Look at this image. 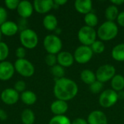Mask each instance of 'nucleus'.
Segmentation results:
<instances>
[{"mask_svg":"<svg viewBox=\"0 0 124 124\" xmlns=\"http://www.w3.org/2000/svg\"><path fill=\"white\" fill-rule=\"evenodd\" d=\"M7 113L1 109H0V120L1 121H4L5 119H7Z\"/></svg>","mask_w":124,"mask_h":124,"instance_id":"nucleus-40","label":"nucleus"},{"mask_svg":"<svg viewBox=\"0 0 124 124\" xmlns=\"http://www.w3.org/2000/svg\"><path fill=\"white\" fill-rule=\"evenodd\" d=\"M97 33L102 41H110L117 36L118 28L114 22L107 20L99 27Z\"/></svg>","mask_w":124,"mask_h":124,"instance_id":"nucleus-2","label":"nucleus"},{"mask_svg":"<svg viewBox=\"0 0 124 124\" xmlns=\"http://www.w3.org/2000/svg\"><path fill=\"white\" fill-rule=\"evenodd\" d=\"M118 14H119L118 8L113 4L108 6L105 9V15L108 21H112V22H113L116 19H117Z\"/></svg>","mask_w":124,"mask_h":124,"instance_id":"nucleus-24","label":"nucleus"},{"mask_svg":"<svg viewBox=\"0 0 124 124\" xmlns=\"http://www.w3.org/2000/svg\"><path fill=\"white\" fill-rule=\"evenodd\" d=\"M7 17V12L6 9L0 7V26L6 22Z\"/></svg>","mask_w":124,"mask_h":124,"instance_id":"nucleus-35","label":"nucleus"},{"mask_svg":"<svg viewBox=\"0 0 124 124\" xmlns=\"http://www.w3.org/2000/svg\"><path fill=\"white\" fill-rule=\"evenodd\" d=\"M97 31L94 28L87 25L82 26L78 32V39L82 45L91 46V45L96 41Z\"/></svg>","mask_w":124,"mask_h":124,"instance_id":"nucleus-3","label":"nucleus"},{"mask_svg":"<svg viewBox=\"0 0 124 124\" xmlns=\"http://www.w3.org/2000/svg\"><path fill=\"white\" fill-rule=\"evenodd\" d=\"M20 97L23 102L28 105H33L37 100L36 94L32 91H24L22 93Z\"/></svg>","mask_w":124,"mask_h":124,"instance_id":"nucleus-23","label":"nucleus"},{"mask_svg":"<svg viewBox=\"0 0 124 124\" xmlns=\"http://www.w3.org/2000/svg\"><path fill=\"white\" fill-rule=\"evenodd\" d=\"M17 12L23 18L29 17L33 11V6L28 1H21L17 8Z\"/></svg>","mask_w":124,"mask_h":124,"instance_id":"nucleus-14","label":"nucleus"},{"mask_svg":"<svg viewBox=\"0 0 124 124\" xmlns=\"http://www.w3.org/2000/svg\"><path fill=\"white\" fill-rule=\"evenodd\" d=\"M49 124H71L70 119L65 116H55L49 121Z\"/></svg>","mask_w":124,"mask_h":124,"instance_id":"nucleus-28","label":"nucleus"},{"mask_svg":"<svg viewBox=\"0 0 124 124\" xmlns=\"http://www.w3.org/2000/svg\"><path fill=\"white\" fill-rule=\"evenodd\" d=\"M1 30H0V41H1Z\"/></svg>","mask_w":124,"mask_h":124,"instance_id":"nucleus-43","label":"nucleus"},{"mask_svg":"<svg viewBox=\"0 0 124 124\" xmlns=\"http://www.w3.org/2000/svg\"><path fill=\"white\" fill-rule=\"evenodd\" d=\"M25 83L23 81H18L15 84V89L17 92H23L25 89Z\"/></svg>","mask_w":124,"mask_h":124,"instance_id":"nucleus-34","label":"nucleus"},{"mask_svg":"<svg viewBox=\"0 0 124 124\" xmlns=\"http://www.w3.org/2000/svg\"><path fill=\"white\" fill-rule=\"evenodd\" d=\"M88 124H108L106 115L100 110H94L87 118Z\"/></svg>","mask_w":124,"mask_h":124,"instance_id":"nucleus-13","label":"nucleus"},{"mask_svg":"<svg viewBox=\"0 0 124 124\" xmlns=\"http://www.w3.org/2000/svg\"><path fill=\"white\" fill-rule=\"evenodd\" d=\"M89 86H89V89H90V91L93 94H98L103 89V84L100 82V81H94L93 84H92Z\"/></svg>","mask_w":124,"mask_h":124,"instance_id":"nucleus-31","label":"nucleus"},{"mask_svg":"<svg viewBox=\"0 0 124 124\" xmlns=\"http://www.w3.org/2000/svg\"><path fill=\"white\" fill-rule=\"evenodd\" d=\"M1 100L7 105H14L19 100V94L15 89H6L1 94Z\"/></svg>","mask_w":124,"mask_h":124,"instance_id":"nucleus-11","label":"nucleus"},{"mask_svg":"<svg viewBox=\"0 0 124 124\" xmlns=\"http://www.w3.org/2000/svg\"><path fill=\"white\" fill-rule=\"evenodd\" d=\"M117 22L119 25L124 27V11L120 12L117 17Z\"/></svg>","mask_w":124,"mask_h":124,"instance_id":"nucleus-37","label":"nucleus"},{"mask_svg":"<svg viewBox=\"0 0 124 124\" xmlns=\"http://www.w3.org/2000/svg\"><path fill=\"white\" fill-rule=\"evenodd\" d=\"M80 77H81V81L84 83H85L86 84H89V85H91L92 84H93L94 81H97L95 73L89 69H85L82 70L81 73Z\"/></svg>","mask_w":124,"mask_h":124,"instance_id":"nucleus-21","label":"nucleus"},{"mask_svg":"<svg viewBox=\"0 0 124 124\" xmlns=\"http://www.w3.org/2000/svg\"><path fill=\"white\" fill-rule=\"evenodd\" d=\"M15 54L18 59H24V57H25V50L24 47H22V46L18 47L16 49Z\"/></svg>","mask_w":124,"mask_h":124,"instance_id":"nucleus-36","label":"nucleus"},{"mask_svg":"<svg viewBox=\"0 0 124 124\" xmlns=\"http://www.w3.org/2000/svg\"><path fill=\"white\" fill-rule=\"evenodd\" d=\"M93 52L90 46L81 45L74 52V60L79 64H85L91 60L93 56Z\"/></svg>","mask_w":124,"mask_h":124,"instance_id":"nucleus-9","label":"nucleus"},{"mask_svg":"<svg viewBox=\"0 0 124 124\" xmlns=\"http://www.w3.org/2000/svg\"><path fill=\"white\" fill-rule=\"evenodd\" d=\"M84 22L86 23V25L89 26L91 28H94L98 24V17L95 13L91 12L85 15Z\"/></svg>","mask_w":124,"mask_h":124,"instance_id":"nucleus-26","label":"nucleus"},{"mask_svg":"<svg viewBox=\"0 0 124 124\" xmlns=\"http://www.w3.org/2000/svg\"><path fill=\"white\" fill-rule=\"evenodd\" d=\"M51 73L55 78H57V79H60V78H64L65 72L63 67H62L60 65H55L54 66L51 68Z\"/></svg>","mask_w":124,"mask_h":124,"instance_id":"nucleus-27","label":"nucleus"},{"mask_svg":"<svg viewBox=\"0 0 124 124\" xmlns=\"http://www.w3.org/2000/svg\"><path fill=\"white\" fill-rule=\"evenodd\" d=\"M78 92L76 83L67 78L57 79L54 86V94L57 100L68 101L73 99Z\"/></svg>","mask_w":124,"mask_h":124,"instance_id":"nucleus-1","label":"nucleus"},{"mask_svg":"<svg viewBox=\"0 0 124 124\" xmlns=\"http://www.w3.org/2000/svg\"><path fill=\"white\" fill-rule=\"evenodd\" d=\"M112 89L117 92L123 91L124 89V77L121 74H116L111 79Z\"/></svg>","mask_w":124,"mask_h":124,"instance_id":"nucleus-20","label":"nucleus"},{"mask_svg":"<svg viewBox=\"0 0 124 124\" xmlns=\"http://www.w3.org/2000/svg\"><path fill=\"white\" fill-rule=\"evenodd\" d=\"M118 100V93L113 89H107L101 93L99 98L100 105L105 108L113 106Z\"/></svg>","mask_w":124,"mask_h":124,"instance_id":"nucleus-8","label":"nucleus"},{"mask_svg":"<svg viewBox=\"0 0 124 124\" xmlns=\"http://www.w3.org/2000/svg\"><path fill=\"white\" fill-rule=\"evenodd\" d=\"M54 3L57 6H61V5H63V4H66L67 1L66 0H54Z\"/></svg>","mask_w":124,"mask_h":124,"instance_id":"nucleus-41","label":"nucleus"},{"mask_svg":"<svg viewBox=\"0 0 124 124\" xmlns=\"http://www.w3.org/2000/svg\"><path fill=\"white\" fill-rule=\"evenodd\" d=\"M20 40L22 45L28 49H33L38 44V36L36 33L29 28L24 29L21 31Z\"/></svg>","mask_w":124,"mask_h":124,"instance_id":"nucleus-5","label":"nucleus"},{"mask_svg":"<svg viewBox=\"0 0 124 124\" xmlns=\"http://www.w3.org/2000/svg\"><path fill=\"white\" fill-rule=\"evenodd\" d=\"M74 6L78 12L86 15L92 9V1L91 0H76Z\"/></svg>","mask_w":124,"mask_h":124,"instance_id":"nucleus-17","label":"nucleus"},{"mask_svg":"<svg viewBox=\"0 0 124 124\" xmlns=\"http://www.w3.org/2000/svg\"><path fill=\"white\" fill-rule=\"evenodd\" d=\"M15 72V67L8 61L0 62V80L7 81L10 79Z\"/></svg>","mask_w":124,"mask_h":124,"instance_id":"nucleus-10","label":"nucleus"},{"mask_svg":"<svg viewBox=\"0 0 124 124\" xmlns=\"http://www.w3.org/2000/svg\"><path fill=\"white\" fill-rule=\"evenodd\" d=\"M110 2L115 6H119L124 3V0H110Z\"/></svg>","mask_w":124,"mask_h":124,"instance_id":"nucleus-39","label":"nucleus"},{"mask_svg":"<svg viewBox=\"0 0 124 124\" xmlns=\"http://www.w3.org/2000/svg\"><path fill=\"white\" fill-rule=\"evenodd\" d=\"M4 3L7 8H9L10 9H15L17 8L20 1H18V0H6L4 1Z\"/></svg>","mask_w":124,"mask_h":124,"instance_id":"nucleus-33","label":"nucleus"},{"mask_svg":"<svg viewBox=\"0 0 124 124\" xmlns=\"http://www.w3.org/2000/svg\"><path fill=\"white\" fill-rule=\"evenodd\" d=\"M57 23L58 22L57 17L53 15H47L43 20V25L44 28L48 31L56 30L57 27Z\"/></svg>","mask_w":124,"mask_h":124,"instance_id":"nucleus-19","label":"nucleus"},{"mask_svg":"<svg viewBox=\"0 0 124 124\" xmlns=\"http://www.w3.org/2000/svg\"><path fill=\"white\" fill-rule=\"evenodd\" d=\"M95 75L97 81L103 84L108 81H111L116 75V68L112 65L105 64L98 68Z\"/></svg>","mask_w":124,"mask_h":124,"instance_id":"nucleus-6","label":"nucleus"},{"mask_svg":"<svg viewBox=\"0 0 124 124\" xmlns=\"http://www.w3.org/2000/svg\"><path fill=\"white\" fill-rule=\"evenodd\" d=\"M51 111L55 116H63L68 109V105L65 101L57 100L51 105Z\"/></svg>","mask_w":124,"mask_h":124,"instance_id":"nucleus-16","label":"nucleus"},{"mask_svg":"<svg viewBox=\"0 0 124 124\" xmlns=\"http://www.w3.org/2000/svg\"><path fill=\"white\" fill-rule=\"evenodd\" d=\"M21 120L23 124H33L35 121V115L30 109H25L21 114Z\"/></svg>","mask_w":124,"mask_h":124,"instance_id":"nucleus-25","label":"nucleus"},{"mask_svg":"<svg viewBox=\"0 0 124 124\" xmlns=\"http://www.w3.org/2000/svg\"><path fill=\"white\" fill-rule=\"evenodd\" d=\"M54 6L52 0H35L33 7L38 13L44 14L50 11Z\"/></svg>","mask_w":124,"mask_h":124,"instance_id":"nucleus-12","label":"nucleus"},{"mask_svg":"<svg viewBox=\"0 0 124 124\" xmlns=\"http://www.w3.org/2000/svg\"><path fill=\"white\" fill-rule=\"evenodd\" d=\"M71 124H88V123L87 121L84 118H76L71 123Z\"/></svg>","mask_w":124,"mask_h":124,"instance_id":"nucleus-38","label":"nucleus"},{"mask_svg":"<svg viewBox=\"0 0 124 124\" xmlns=\"http://www.w3.org/2000/svg\"><path fill=\"white\" fill-rule=\"evenodd\" d=\"M57 62L63 68L71 66L74 62L73 55L69 52H60L57 54Z\"/></svg>","mask_w":124,"mask_h":124,"instance_id":"nucleus-15","label":"nucleus"},{"mask_svg":"<svg viewBox=\"0 0 124 124\" xmlns=\"http://www.w3.org/2000/svg\"><path fill=\"white\" fill-rule=\"evenodd\" d=\"M45 62L47 64V65L50 67H53L56 65L57 62V58L55 56V54H48L45 57Z\"/></svg>","mask_w":124,"mask_h":124,"instance_id":"nucleus-32","label":"nucleus"},{"mask_svg":"<svg viewBox=\"0 0 124 124\" xmlns=\"http://www.w3.org/2000/svg\"><path fill=\"white\" fill-rule=\"evenodd\" d=\"M118 99H121V100H124V92L123 91H121L118 93Z\"/></svg>","mask_w":124,"mask_h":124,"instance_id":"nucleus-42","label":"nucleus"},{"mask_svg":"<svg viewBox=\"0 0 124 124\" xmlns=\"http://www.w3.org/2000/svg\"><path fill=\"white\" fill-rule=\"evenodd\" d=\"M9 54L8 46L4 43L0 41V61H4Z\"/></svg>","mask_w":124,"mask_h":124,"instance_id":"nucleus-30","label":"nucleus"},{"mask_svg":"<svg viewBox=\"0 0 124 124\" xmlns=\"http://www.w3.org/2000/svg\"><path fill=\"white\" fill-rule=\"evenodd\" d=\"M1 33L5 36H14L18 31L17 25L13 21H6L0 26Z\"/></svg>","mask_w":124,"mask_h":124,"instance_id":"nucleus-18","label":"nucleus"},{"mask_svg":"<svg viewBox=\"0 0 124 124\" xmlns=\"http://www.w3.org/2000/svg\"><path fill=\"white\" fill-rule=\"evenodd\" d=\"M44 46L49 54L60 53L62 44L61 39L56 35H48L44 39Z\"/></svg>","mask_w":124,"mask_h":124,"instance_id":"nucleus-4","label":"nucleus"},{"mask_svg":"<svg viewBox=\"0 0 124 124\" xmlns=\"http://www.w3.org/2000/svg\"><path fill=\"white\" fill-rule=\"evenodd\" d=\"M113 58L118 62L124 61V44H119L113 47L111 52Z\"/></svg>","mask_w":124,"mask_h":124,"instance_id":"nucleus-22","label":"nucleus"},{"mask_svg":"<svg viewBox=\"0 0 124 124\" xmlns=\"http://www.w3.org/2000/svg\"><path fill=\"white\" fill-rule=\"evenodd\" d=\"M90 47H91L93 53H96V54L102 53L105 49L104 43L102 41H97V40L91 45Z\"/></svg>","mask_w":124,"mask_h":124,"instance_id":"nucleus-29","label":"nucleus"},{"mask_svg":"<svg viewBox=\"0 0 124 124\" xmlns=\"http://www.w3.org/2000/svg\"><path fill=\"white\" fill-rule=\"evenodd\" d=\"M15 70L24 77H31L33 75L35 68L33 64L25 59H17L15 62Z\"/></svg>","mask_w":124,"mask_h":124,"instance_id":"nucleus-7","label":"nucleus"}]
</instances>
